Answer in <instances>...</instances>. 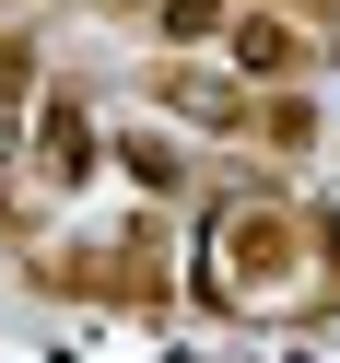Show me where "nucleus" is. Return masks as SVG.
Segmentation results:
<instances>
[{
    "label": "nucleus",
    "mask_w": 340,
    "mask_h": 363,
    "mask_svg": "<svg viewBox=\"0 0 340 363\" xmlns=\"http://www.w3.org/2000/svg\"><path fill=\"white\" fill-rule=\"evenodd\" d=\"M24 118H35V176H48V188H82V176L106 164V141H94V118H82V106H59V94H35Z\"/></svg>",
    "instance_id": "obj_2"
},
{
    "label": "nucleus",
    "mask_w": 340,
    "mask_h": 363,
    "mask_svg": "<svg viewBox=\"0 0 340 363\" xmlns=\"http://www.w3.org/2000/svg\"><path fill=\"white\" fill-rule=\"evenodd\" d=\"M305 281V211L293 199H223L212 211V293H293Z\"/></svg>",
    "instance_id": "obj_1"
},
{
    "label": "nucleus",
    "mask_w": 340,
    "mask_h": 363,
    "mask_svg": "<svg viewBox=\"0 0 340 363\" xmlns=\"http://www.w3.org/2000/svg\"><path fill=\"white\" fill-rule=\"evenodd\" d=\"M223 24H235V0H153V35L165 48H212Z\"/></svg>",
    "instance_id": "obj_4"
},
{
    "label": "nucleus",
    "mask_w": 340,
    "mask_h": 363,
    "mask_svg": "<svg viewBox=\"0 0 340 363\" xmlns=\"http://www.w3.org/2000/svg\"><path fill=\"white\" fill-rule=\"evenodd\" d=\"M235 71L246 82H293L305 71V35H293L282 12H235Z\"/></svg>",
    "instance_id": "obj_3"
},
{
    "label": "nucleus",
    "mask_w": 340,
    "mask_h": 363,
    "mask_svg": "<svg viewBox=\"0 0 340 363\" xmlns=\"http://www.w3.org/2000/svg\"><path fill=\"white\" fill-rule=\"evenodd\" d=\"M24 106H35V48H0V141L24 129Z\"/></svg>",
    "instance_id": "obj_5"
}]
</instances>
